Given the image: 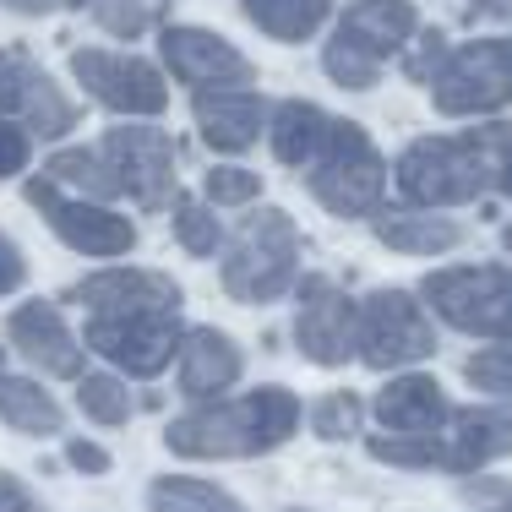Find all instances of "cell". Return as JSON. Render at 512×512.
Masks as SVG:
<instances>
[{"instance_id":"obj_25","label":"cell","mask_w":512,"mask_h":512,"mask_svg":"<svg viewBox=\"0 0 512 512\" xmlns=\"http://www.w3.org/2000/svg\"><path fill=\"white\" fill-rule=\"evenodd\" d=\"M240 11L278 44H306L327 22V0H240Z\"/></svg>"},{"instance_id":"obj_5","label":"cell","mask_w":512,"mask_h":512,"mask_svg":"<svg viewBox=\"0 0 512 512\" xmlns=\"http://www.w3.org/2000/svg\"><path fill=\"white\" fill-rule=\"evenodd\" d=\"M420 39V17L409 0H355L322 50V71L349 93H371L382 66Z\"/></svg>"},{"instance_id":"obj_32","label":"cell","mask_w":512,"mask_h":512,"mask_svg":"<svg viewBox=\"0 0 512 512\" xmlns=\"http://www.w3.org/2000/svg\"><path fill=\"white\" fill-rule=\"evenodd\" d=\"M256 197H262V175H256V169H240V164H213L207 169V202L251 207Z\"/></svg>"},{"instance_id":"obj_3","label":"cell","mask_w":512,"mask_h":512,"mask_svg":"<svg viewBox=\"0 0 512 512\" xmlns=\"http://www.w3.org/2000/svg\"><path fill=\"white\" fill-rule=\"evenodd\" d=\"M365 453L393 469H453V474H480L485 463L512 458V404H480V409H453V420L431 436H393L376 431Z\"/></svg>"},{"instance_id":"obj_45","label":"cell","mask_w":512,"mask_h":512,"mask_svg":"<svg viewBox=\"0 0 512 512\" xmlns=\"http://www.w3.org/2000/svg\"><path fill=\"white\" fill-rule=\"evenodd\" d=\"M0 365H6V344H0Z\"/></svg>"},{"instance_id":"obj_35","label":"cell","mask_w":512,"mask_h":512,"mask_svg":"<svg viewBox=\"0 0 512 512\" xmlns=\"http://www.w3.org/2000/svg\"><path fill=\"white\" fill-rule=\"evenodd\" d=\"M463 502L474 512H512V485L496 480V474H474V480H463Z\"/></svg>"},{"instance_id":"obj_11","label":"cell","mask_w":512,"mask_h":512,"mask_svg":"<svg viewBox=\"0 0 512 512\" xmlns=\"http://www.w3.org/2000/svg\"><path fill=\"white\" fill-rule=\"evenodd\" d=\"M22 197H28V207H39L44 224L82 256H126L137 246V224L126 213H115L109 202H93V197H66L50 175L28 180Z\"/></svg>"},{"instance_id":"obj_26","label":"cell","mask_w":512,"mask_h":512,"mask_svg":"<svg viewBox=\"0 0 512 512\" xmlns=\"http://www.w3.org/2000/svg\"><path fill=\"white\" fill-rule=\"evenodd\" d=\"M44 175H50L55 186H71L77 197H93V202L120 197V180H115V169H109V158L99 148H60V153H50Z\"/></svg>"},{"instance_id":"obj_12","label":"cell","mask_w":512,"mask_h":512,"mask_svg":"<svg viewBox=\"0 0 512 512\" xmlns=\"http://www.w3.org/2000/svg\"><path fill=\"white\" fill-rule=\"evenodd\" d=\"M71 77L82 82L88 99H99L115 115L153 120L169 104V82L153 60L142 55H115V50H71Z\"/></svg>"},{"instance_id":"obj_10","label":"cell","mask_w":512,"mask_h":512,"mask_svg":"<svg viewBox=\"0 0 512 512\" xmlns=\"http://www.w3.org/2000/svg\"><path fill=\"white\" fill-rule=\"evenodd\" d=\"M82 344L109 365H120L126 376H158L169 360H180L186 327L180 311H131V316H88L82 322Z\"/></svg>"},{"instance_id":"obj_22","label":"cell","mask_w":512,"mask_h":512,"mask_svg":"<svg viewBox=\"0 0 512 512\" xmlns=\"http://www.w3.org/2000/svg\"><path fill=\"white\" fill-rule=\"evenodd\" d=\"M371 229L387 251H404V256H442L463 246V224L431 213V207H387V213H376Z\"/></svg>"},{"instance_id":"obj_38","label":"cell","mask_w":512,"mask_h":512,"mask_svg":"<svg viewBox=\"0 0 512 512\" xmlns=\"http://www.w3.org/2000/svg\"><path fill=\"white\" fill-rule=\"evenodd\" d=\"M66 463L77 474H109V453L99 442H82V436H77V442H66Z\"/></svg>"},{"instance_id":"obj_40","label":"cell","mask_w":512,"mask_h":512,"mask_svg":"<svg viewBox=\"0 0 512 512\" xmlns=\"http://www.w3.org/2000/svg\"><path fill=\"white\" fill-rule=\"evenodd\" d=\"M0 6L17 11V17H55V11H77L88 0H0Z\"/></svg>"},{"instance_id":"obj_17","label":"cell","mask_w":512,"mask_h":512,"mask_svg":"<svg viewBox=\"0 0 512 512\" xmlns=\"http://www.w3.org/2000/svg\"><path fill=\"white\" fill-rule=\"evenodd\" d=\"M88 316H131V311H180V284L158 267H104L66 289Z\"/></svg>"},{"instance_id":"obj_18","label":"cell","mask_w":512,"mask_h":512,"mask_svg":"<svg viewBox=\"0 0 512 512\" xmlns=\"http://www.w3.org/2000/svg\"><path fill=\"white\" fill-rule=\"evenodd\" d=\"M6 338L17 344V355L28 365H39L44 376L77 382L82 365H88V344L66 327V316H60L55 300H28V306H17L6 322Z\"/></svg>"},{"instance_id":"obj_44","label":"cell","mask_w":512,"mask_h":512,"mask_svg":"<svg viewBox=\"0 0 512 512\" xmlns=\"http://www.w3.org/2000/svg\"><path fill=\"white\" fill-rule=\"evenodd\" d=\"M284 512H311V507H284Z\"/></svg>"},{"instance_id":"obj_13","label":"cell","mask_w":512,"mask_h":512,"mask_svg":"<svg viewBox=\"0 0 512 512\" xmlns=\"http://www.w3.org/2000/svg\"><path fill=\"white\" fill-rule=\"evenodd\" d=\"M99 153L115 169L120 197H131L148 213L169 207V197H175V142L164 126H109Z\"/></svg>"},{"instance_id":"obj_42","label":"cell","mask_w":512,"mask_h":512,"mask_svg":"<svg viewBox=\"0 0 512 512\" xmlns=\"http://www.w3.org/2000/svg\"><path fill=\"white\" fill-rule=\"evenodd\" d=\"M496 191L512 202V148H507V158H502V175H496Z\"/></svg>"},{"instance_id":"obj_30","label":"cell","mask_w":512,"mask_h":512,"mask_svg":"<svg viewBox=\"0 0 512 512\" xmlns=\"http://www.w3.org/2000/svg\"><path fill=\"white\" fill-rule=\"evenodd\" d=\"M360 420H365V404L355 393H327V398H316V409H311V431L322 436V442H349V436L360 431Z\"/></svg>"},{"instance_id":"obj_24","label":"cell","mask_w":512,"mask_h":512,"mask_svg":"<svg viewBox=\"0 0 512 512\" xmlns=\"http://www.w3.org/2000/svg\"><path fill=\"white\" fill-rule=\"evenodd\" d=\"M0 420H6L17 436H39L44 442V436H60L66 414H60V404L50 398V387L0 371Z\"/></svg>"},{"instance_id":"obj_28","label":"cell","mask_w":512,"mask_h":512,"mask_svg":"<svg viewBox=\"0 0 512 512\" xmlns=\"http://www.w3.org/2000/svg\"><path fill=\"white\" fill-rule=\"evenodd\" d=\"M77 409L99 425H126L137 414V398L120 376H104V371H82L77 376Z\"/></svg>"},{"instance_id":"obj_2","label":"cell","mask_w":512,"mask_h":512,"mask_svg":"<svg viewBox=\"0 0 512 512\" xmlns=\"http://www.w3.org/2000/svg\"><path fill=\"white\" fill-rule=\"evenodd\" d=\"M507 148H512L507 126H480V131H458V137H420L398 153L393 186L409 207L480 202L502 175Z\"/></svg>"},{"instance_id":"obj_29","label":"cell","mask_w":512,"mask_h":512,"mask_svg":"<svg viewBox=\"0 0 512 512\" xmlns=\"http://www.w3.org/2000/svg\"><path fill=\"white\" fill-rule=\"evenodd\" d=\"M175 240L191 256H213L218 246H224V229H218L213 207L197 202V197H175Z\"/></svg>"},{"instance_id":"obj_14","label":"cell","mask_w":512,"mask_h":512,"mask_svg":"<svg viewBox=\"0 0 512 512\" xmlns=\"http://www.w3.org/2000/svg\"><path fill=\"white\" fill-rule=\"evenodd\" d=\"M295 344L311 365H344L360 360V306L333 284V278L311 273L300 278V311H295Z\"/></svg>"},{"instance_id":"obj_36","label":"cell","mask_w":512,"mask_h":512,"mask_svg":"<svg viewBox=\"0 0 512 512\" xmlns=\"http://www.w3.org/2000/svg\"><path fill=\"white\" fill-rule=\"evenodd\" d=\"M447 55H453V50H447L442 33H420V50L404 60V77H409V82H425V88H431V77L447 66Z\"/></svg>"},{"instance_id":"obj_6","label":"cell","mask_w":512,"mask_h":512,"mask_svg":"<svg viewBox=\"0 0 512 512\" xmlns=\"http://www.w3.org/2000/svg\"><path fill=\"white\" fill-rule=\"evenodd\" d=\"M306 191L333 218H371V213H382L387 158L376 153V142L365 137V126H355V120H333L322 153L306 164Z\"/></svg>"},{"instance_id":"obj_27","label":"cell","mask_w":512,"mask_h":512,"mask_svg":"<svg viewBox=\"0 0 512 512\" xmlns=\"http://www.w3.org/2000/svg\"><path fill=\"white\" fill-rule=\"evenodd\" d=\"M148 512H246L229 491L207 480H180V474H164V480L148 485Z\"/></svg>"},{"instance_id":"obj_15","label":"cell","mask_w":512,"mask_h":512,"mask_svg":"<svg viewBox=\"0 0 512 512\" xmlns=\"http://www.w3.org/2000/svg\"><path fill=\"white\" fill-rule=\"evenodd\" d=\"M0 115H11L28 137H66L77 126V104L66 99V88L50 82V71H39L28 55L0 50Z\"/></svg>"},{"instance_id":"obj_37","label":"cell","mask_w":512,"mask_h":512,"mask_svg":"<svg viewBox=\"0 0 512 512\" xmlns=\"http://www.w3.org/2000/svg\"><path fill=\"white\" fill-rule=\"evenodd\" d=\"M22 284H28V262H22L17 240L0 235V295H17Z\"/></svg>"},{"instance_id":"obj_43","label":"cell","mask_w":512,"mask_h":512,"mask_svg":"<svg viewBox=\"0 0 512 512\" xmlns=\"http://www.w3.org/2000/svg\"><path fill=\"white\" fill-rule=\"evenodd\" d=\"M502 246H507V251H512V224H507V229H502Z\"/></svg>"},{"instance_id":"obj_39","label":"cell","mask_w":512,"mask_h":512,"mask_svg":"<svg viewBox=\"0 0 512 512\" xmlns=\"http://www.w3.org/2000/svg\"><path fill=\"white\" fill-rule=\"evenodd\" d=\"M0 512H44V507H39V496H33L17 474L0 469Z\"/></svg>"},{"instance_id":"obj_8","label":"cell","mask_w":512,"mask_h":512,"mask_svg":"<svg viewBox=\"0 0 512 512\" xmlns=\"http://www.w3.org/2000/svg\"><path fill=\"white\" fill-rule=\"evenodd\" d=\"M436 355V327L425 316V300L409 289H376L360 300V360L371 371H404Z\"/></svg>"},{"instance_id":"obj_4","label":"cell","mask_w":512,"mask_h":512,"mask_svg":"<svg viewBox=\"0 0 512 512\" xmlns=\"http://www.w3.org/2000/svg\"><path fill=\"white\" fill-rule=\"evenodd\" d=\"M300 273V229L284 207H256V213L240 218V229L229 235L224 251V295L240 300V306H273L295 289Z\"/></svg>"},{"instance_id":"obj_33","label":"cell","mask_w":512,"mask_h":512,"mask_svg":"<svg viewBox=\"0 0 512 512\" xmlns=\"http://www.w3.org/2000/svg\"><path fill=\"white\" fill-rule=\"evenodd\" d=\"M88 11L104 33H115V39H142L148 22H153L148 0H88Z\"/></svg>"},{"instance_id":"obj_20","label":"cell","mask_w":512,"mask_h":512,"mask_svg":"<svg viewBox=\"0 0 512 512\" xmlns=\"http://www.w3.org/2000/svg\"><path fill=\"white\" fill-rule=\"evenodd\" d=\"M197 131L213 153H246L267 131V104L251 88H224V93H197Z\"/></svg>"},{"instance_id":"obj_16","label":"cell","mask_w":512,"mask_h":512,"mask_svg":"<svg viewBox=\"0 0 512 512\" xmlns=\"http://www.w3.org/2000/svg\"><path fill=\"white\" fill-rule=\"evenodd\" d=\"M158 55H164L169 77L186 82L191 93H224V88H251L256 82L251 60L224 33H207V28H164Z\"/></svg>"},{"instance_id":"obj_41","label":"cell","mask_w":512,"mask_h":512,"mask_svg":"<svg viewBox=\"0 0 512 512\" xmlns=\"http://www.w3.org/2000/svg\"><path fill=\"white\" fill-rule=\"evenodd\" d=\"M469 17H485V22H512V0H469Z\"/></svg>"},{"instance_id":"obj_34","label":"cell","mask_w":512,"mask_h":512,"mask_svg":"<svg viewBox=\"0 0 512 512\" xmlns=\"http://www.w3.org/2000/svg\"><path fill=\"white\" fill-rule=\"evenodd\" d=\"M33 158V137L11 115H0V180H17Z\"/></svg>"},{"instance_id":"obj_21","label":"cell","mask_w":512,"mask_h":512,"mask_svg":"<svg viewBox=\"0 0 512 512\" xmlns=\"http://www.w3.org/2000/svg\"><path fill=\"white\" fill-rule=\"evenodd\" d=\"M376 420L393 436H431L453 420V404H447L436 376H393L376 393Z\"/></svg>"},{"instance_id":"obj_31","label":"cell","mask_w":512,"mask_h":512,"mask_svg":"<svg viewBox=\"0 0 512 512\" xmlns=\"http://www.w3.org/2000/svg\"><path fill=\"white\" fill-rule=\"evenodd\" d=\"M463 376H469L474 387H485L491 398L512 404V344H491V349H480V355H469L463 360Z\"/></svg>"},{"instance_id":"obj_7","label":"cell","mask_w":512,"mask_h":512,"mask_svg":"<svg viewBox=\"0 0 512 512\" xmlns=\"http://www.w3.org/2000/svg\"><path fill=\"white\" fill-rule=\"evenodd\" d=\"M420 300L442 316L447 327L469 338H496L512 344V267H442L420 284Z\"/></svg>"},{"instance_id":"obj_9","label":"cell","mask_w":512,"mask_h":512,"mask_svg":"<svg viewBox=\"0 0 512 512\" xmlns=\"http://www.w3.org/2000/svg\"><path fill=\"white\" fill-rule=\"evenodd\" d=\"M431 99L442 115H496L512 104V39H474L447 55L431 77Z\"/></svg>"},{"instance_id":"obj_23","label":"cell","mask_w":512,"mask_h":512,"mask_svg":"<svg viewBox=\"0 0 512 512\" xmlns=\"http://www.w3.org/2000/svg\"><path fill=\"white\" fill-rule=\"evenodd\" d=\"M327 131H333V115L311 99H284L267 109V142H273L278 164H289V169H306L322 153Z\"/></svg>"},{"instance_id":"obj_19","label":"cell","mask_w":512,"mask_h":512,"mask_svg":"<svg viewBox=\"0 0 512 512\" xmlns=\"http://www.w3.org/2000/svg\"><path fill=\"white\" fill-rule=\"evenodd\" d=\"M240 371H246V355L229 333H218V327H191L186 333V344H180V393L191 404H213L224 387L240 382Z\"/></svg>"},{"instance_id":"obj_1","label":"cell","mask_w":512,"mask_h":512,"mask_svg":"<svg viewBox=\"0 0 512 512\" xmlns=\"http://www.w3.org/2000/svg\"><path fill=\"white\" fill-rule=\"evenodd\" d=\"M300 431V398L289 387H256L229 404H197L191 414L169 420L164 447L175 458H262Z\"/></svg>"}]
</instances>
